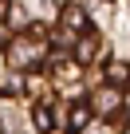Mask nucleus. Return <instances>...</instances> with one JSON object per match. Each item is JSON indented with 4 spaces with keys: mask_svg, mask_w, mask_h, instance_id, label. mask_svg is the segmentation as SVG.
Listing matches in <instances>:
<instances>
[{
    "mask_svg": "<svg viewBox=\"0 0 130 134\" xmlns=\"http://www.w3.org/2000/svg\"><path fill=\"white\" fill-rule=\"evenodd\" d=\"M106 83H110L114 91L126 87V83H130V67H126V63H110V67H106Z\"/></svg>",
    "mask_w": 130,
    "mask_h": 134,
    "instance_id": "nucleus-1",
    "label": "nucleus"
},
{
    "mask_svg": "<svg viewBox=\"0 0 130 134\" xmlns=\"http://www.w3.org/2000/svg\"><path fill=\"white\" fill-rule=\"evenodd\" d=\"M63 24H67L71 32H79V28H87V12L79 4H67V8H63Z\"/></svg>",
    "mask_w": 130,
    "mask_h": 134,
    "instance_id": "nucleus-2",
    "label": "nucleus"
},
{
    "mask_svg": "<svg viewBox=\"0 0 130 134\" xmlns=\"http://www.w3.org/2000/svg\"><path fill=\"white\" fill-rule=\"evenodd\" d=\"M95 51H99V36H95V32H91V36H83V43H75V59H79V63H87Z\"/></svg>",
    "mask_w": 130,
    "mask_h": 134,
    "instance_id": "nucleus-3",
    "label": "nucleus"
},
{
    "mask_svg": "<svg viewBox=\"0 0 130 134\" xmlns=\"http://www.w3.org/2000/svg\"><path fill=\"white\" fill-rule=\"evenodd\" d=\"M118 103H122V99H118L114 87H106V91L99 95V110H118Z\"/></svg>",
    "mask_w": 130,
    "mask_h": 134,
    "instance_id": "nucleus-4",
    "label": "nucleus"
},
{
    "mask_svg": "<svg viewBox=\"0 0 130 134\" xmlns=\"http://www.w3.org/2000/svg\"><path fill=\"white\" fill-rule=\"evenodd\" d=\"M87 122H91V107H75L71 110V130H83Z\"/></svg>",
    "mask_w": 130,
    "mask_h": 134,
    "instance_id": "nucleus-5",
    "label": "nucleus"
},
{
    "mask_svg": "<svg viewBox=\"0 0 130 134\" xmlns=\"http://www.w3.org/2000/svg\"><path fill=\"white\" fill-rule=\"evenodd\" d=\"M36 126H39V130H51V114H47L43 107H36Z\"/></svg>",
    "mask_w": 130,
    "mask_h": 134,
    "instance_id": "nucleus-6",
    "label": "nucleus"
}]
</instances>
